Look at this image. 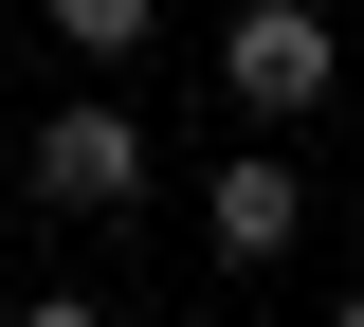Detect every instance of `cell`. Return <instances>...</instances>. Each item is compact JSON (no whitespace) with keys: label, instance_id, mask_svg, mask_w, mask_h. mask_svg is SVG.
Masks as SVG:
<instances>
[{"label":"cell","instance_id":"6da1fadb","mask_svg":"<svg viewBox=\"0 0 364 327\" xmlns=\"http://www.w3.org/2000/svg\"><path fill=\"white\" fill-rule=\"evenodd\" d=\"M219 92L255 109V128H310V109L346 92V55H328V0H237V37H219Z\"/></svg>","mask_w":364,"mask_h":327},{"label":"cell","instance_id":"7a4b0ae2","mask_svg":"<svg viewBox=\"0 0 364 327\" xmlns=\"http://www.w3.org/2000/svg\"><path fill=\"white\" fill-rule=\"evenodd\" d=\"M18 182H37L55 218H128L164 164H146V128H128V109H37V164H18Z\"/></svg>","mask_w":364,"mask_h":327},{"label":"cell","instance_id":"3957f363","mask_svg":"<svg viewBox=\"0 0 364 327\" xmlns=\"http://www.w3.org/2000/svg\"><path fill=\"white\" fill-rule=\"evenodd\" d=\"M200 236H219V273H273V255L310 236V182H291V128H255V145L219 164V182H200Z\"/></svg>","mask_w":364,"mask_h":327},{"label":"cell","instance_id":"277c9868","mask_svg":"<svg viewBox=\"0 0 364 327\" xmlns=\"http://www.w3.org/2000/svg\"><path fill=\"white\" fill-rule=\"evenodd\" d=\"M37 18H55V55H146L164 37V0H37Z\"/></svg>","mask_w":364,"mask_h":327},{"label":"cell","instance_id":"5b68a950","mask_svg":"<svg viewBox=\"0 0 364 327\" xmlns=\"http://www.w3.org/2000/svg\"><path fill=\"white\" fill-rule=\"evenodd\" d=\"M18 327H109V309H91V291H37V309H18Z\"/></svg>","mask_w":364,"mask_h":327},{"label":"cell","instance_id":"8992f818","mask_svg":"<svg viewBox=\"0 0 364 327\" xmlns=\"http://www.w3.org/2000/svg\"><path fill=\"white\" fill-rule=\"evenodd\" d=\"M328 327H364V291H346V309H328Z\"/></svg>","mask_w":364,"mask_h":327},{"label":"cell","instance_id":"52a82bcc","mask_svg":"<svg viewBox=\"0 0 364 327\" xmlns=\"http://www.w3.org/2000/svg\"><path fill=\"white\" fill-rule=\"evenodd\" d=\"M0 327H18V309H0Z\"/></svg>","mask_w":364,"mask_h":327}]
</instances>
